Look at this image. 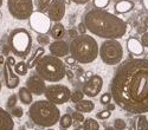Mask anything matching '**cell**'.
<instances>
[{
    "instance_id": "cell-1",
    "label": "cell",
    "mask_w": 148,
    "mask_h": 130,
    "mask_svg": "<svg viewBox=\"0 0 148 130\" xmlns=\"http://www.w3.org/2000/svg\"><path fill=\"white\" fill-rule=\"evenodd\" d=\"M109 91L122 110L134 115L148 112V58H129L121 63Z\"/></svg>"
},
{
    "instance_id": "cell-2",
    "label": "cell",
    "mask_w": 148,
    "mask_h": 130,
    "mask_svg": "<svg viewBox=\"0 0 148 130\" xmlns=\"http://www.w3.org/2000/svg\"><path fill=\"white\" fill-rule=\"evenodd\" d=\"M84 25L89 32L102 39H120L127 32L126 21L108 11L94 8L84 16Z\"/></svg>"
},
{
    "instance_id": "cell-3",
    "label": "cell",
    "mask_w": 148,
    "mask_h": 130,
    "mask_svg": "<svg viewBox=\"0 0 148 130\" xmlns=\"http://www.w3.org/2000/svg\"><path fill=\"white\" fill-rule=\"evenodd\" d=\"M30 120L38 127L51 128L58 123L60 111L58 106L46 99L32 102L29 109Z\"/></svg>"
},
{
    "instance_id": "cell-4",
    "label": "cell",
    "mask_w": 148,
    "mask_h": 130,
    "mask_svg": "<svg viewBox=\"0 0 148 130\" xmlns=\"http://www.w3.org/2000/svg\"><path fill=\"white\" fill-rule=\"evenodd\" d=\"M69 50L71 57L81 64L92 63L98 56L97 42L89 34H81L73 38L69 44Z\"/></svg>"
},
{
    "instance_id": "cell-5",
    "label": "cell",
    "mask_w": 148,
    "mask_h": 130,
    "mask_svg": "<svg viewBox=\"0 0 148 130\" xmlns=\"http://www.w3.org/2000/svg\"><path fill=\"white\" fill-rule=\"evenodd\" d=\"M36 72L45 82L57 83L65 77V64L60 58L52 54H44L36 65Z\"/></svg>"
},
{
    "instance_id": "cell-6",
    "label": "cell",
    "mask_w": 148,
    "mask_h": 130,
    "mask_svg": "<svg viewBox=\"0 0 148 130\" xmlns=\"http://www.w3.org/2000/svg\"><path fill=\"white\" fill-rule=\"evenodd\" d=\"M8 47L17 57H27L32 49L31 33L23 27L12 30L8 35Z\"/></svg>"
},
{
    "instance_id": "cell-7",
    "label": "cell",
    "mask_w": 148,
    "mask_h": 130,
    "mask_svg": "<svg viewBox=\"0 0 148 130\" xmlns=\"http://www.w3.org/2000/svg\"><path fill=\"white\" fill-rule=\"evenodd\" d=\"M98 56L107 65H117L123 58V47L116 39H107L98 47Z\"/></svg>"
},
{
    "instance_id": "cell-8",
    "label": "cell",
    "mask_w": 148,
    "mask_h": 130,
    "mask_svg": "<svg viewBox=\"0 0 148 130\" xmlns=\"http://www.w3.org/2000/svg\"><path fill=\"white\" fill-rule=\"evenodd\" d=\"M33 0H7L10 14L17 20H26L33 13Z\"/></svg>"
},
{
    "instance_id": "cell-9",
    "label": "cell",
    "mask_w": 148,
    "mask_h": 130,
    "mask_svg": "<svg viewBox=\"0 0 148 130\" xmlns=\"http://www.w3.org/2000/svg\"><path fill=\"white\" fill-rule=\"evenodd\" d=\"M43 95H45L46 101L53 103L55 105H60L70 101L71 90L63 84H51L46 86Z\"/></svg>"
},
{
    "instance_id": "cell-10",
    "label": "cell",
    "mask_w": 148,
    "mask_h": 130,
    "mask_svg": "<svg viewBox=\"0 0 148 130\" xmlns=\"http://www.w3.org/2000/svg\"><path fill=\"white\" fill-rule=\"evenodd\" d=\"M29 22H30L31 29L39 34H46L51 26V21L47 18V16H45L44 13H42L39 11L33 12L30 16Z\"/></svg>"
},
{
    "instance_id": "cell-11",
    "label": "cell",
    "mask_w": 148,
    "mask_h": 130,
    "mask_svg": "<svg viewBox=\"0 0 148 130\" xmlns=\"http://www.w3.org/2000/svg\"><path fill=\"white\" fill-rule=\"evenodd\" d=\"M46 11H47V18L50 19V21L60 22V20L64 18L66 11L65 1L64 0H51Z\"/></svg>"
},
{
    "instance_id": "cell-12",
    "label": "cell",
    "mask_w": 148,
    "mask_h": 130,
    "mask_svg": "<svg viewBox=\"0 0 148 130\" xmlns=\"http://www.w3.org/2000/svg\"><path fill=\"white\" fill-rule=\"evenodd\" d=\"M103 88V79L98 75H92L83 85V93L88 97H96Z\"/></svg>"
},
{
    "instance_id": "cell-13",
    "label": "cell",
    "mask_w": 148,
    "mask_h": 130,
    "mask_svg": "<svg viewBox=\"0 0 148 130\" xmlns=\"http://www.w3.org/2000/svg\"><path fill=\"white\" fill-rule=\"evenodd\" d=\"M26 89L36 96H40L44 93L46 85H45V80L38 76V75H32L26 79Z\"/></svg>"
},
{
    "instance_id": "cell-14",
    "label": "cell",
    "mask_w": 148,
    "mask_h": 130,
    "mask_svg": "<svg viewBox=\"0 0 148 130\" xmlns=\"http://www.w3.org/2000/svg\"><path fill=\"white\" fill-rule=\"evenodd\" d=\"M4 79H5L6 88L10 89V90L16 89L20 83L19 76L14 74L13 67H12L10 64H7L6 62L4 63Z\"/></svg>"
},
{
    "instance_id": "cell-15",
    "label": "cell",
    "mask_w": 148,
    "mask_h": 130,
    "mask_svg": "<svg viewBox=\"0 0 148 130\" xmlns=\"http://www.w3.org/2000/svg\"><path fill=\"white\" fill-rule=\"evenodd\" d=\"M49 51L52 56L57 58L66 57L70 53L69 44L65 40H53L52 43L49 44Z\"/></svg>"
},
{
    "instance_id": "cell-16",
    "label": "cell",
    "mask_w": 148,
    "mask_h": 130,
    "mask_svg": "<svg viewBox=\"0 0 148 130\" xmlns=\"http://www.w3.org/2000/svg\"><path fill=\"white\" fill-rule=\"evenodd\" d=\"M14 121L7 110L0 106V130H13Z\"/></svg>"
},
{
    "instance_id": "cell-17",
    "label": "cell",
    "mask_w": 148,
    "mask_h": 130,
    "mask_svg": "<svg viewBox=\"0 0 148 130\" xmlns=\"http://www.w3.org/2000/svg\"><path fill=\"white\" fill-rule=\"evenodd\" d=\"M50 35L53 38V40H63L66 35V30L63 24L60 22H55L53 25L50 26Z\"/></svg>"
},
{
    "instance_id": "cell-18",
    "label": "cell",
    "mask_w": 148,
    "mask_h": 130,
    "mask_svg": "<svg viewBox=\"0 0 148 130\" xmlns=\"http://www.w3.org/2000/svg\"><path fill=\"white\" fill-rule=\"evenodd\" d=\"M127 49L129 53H132L133 56H141L143 53V46L141 45L139 39L134 37H130L127 39Z\"/></svg>"
},
{
    "instance_id": "cell-19",
    "label": "cell",
    "mask_w": 148,
    "mask_h": 130,
    "mask_svg": "<svg viewBox=\"0 0 148 130\" xmlns=\"http://www.w3.org/2000/svg\"><path fill=\"white\" fill-rule=\"evenodd\" d=\"M75 109L82 114H89L95 109V103L90 99H82L75 104Z\"/></svg>"
},
{
    "instance_id": "cell-20",
    "label": "cell",
    "mask_w": 148,
    "mask_h": 130,
    "mask_svg": "<svg viewBox=\"0 0 148 130\" xmlns=\"http://www.w3.org/2000/svg\"><path fill=\"white\" fill-rule=\"evenodd\" d=\"M133 8H134V3L130 1V0H120V1L115 4V12L119 14L127 13Z\"/></svg>"
},
{
    "instance_id": "cell-21",
    "label": "cell",
    "mask_w": 148,
    "mask_h": 130,
    "mask_svg": "<svg viewBox=\"0 0 148 130\" xmlns=\"http://www.w3.org/2000/svg\"><path fill=\"white\" fill-rule=\"evenodd\" d=\"M18 99L24 105H31L33 102V95L26 89V86H23L18 91Z\"/></svg>"
},
{
    "instance_id": "cell-22",
    "label": "cell",
    "mask_w": 148,
    "mask_h": 130,
    "mask_svg": "<svg viewBox=\"0 0 148 130\" xmlns=\"http://www.w3.org/2000/svg\"><path fill=\"white\" fill-rule=\"evenodd\" d=\"M44 54H45V50L43 49L42 46H40V47H38V49H37V50L33 52L32 57L29 59V62L26 63L27 67H29V69H33V67L37 65V63H38V62L40 61V58H42Z\"/></svg>"
},
{
    "instance_id": "cell-23",
    "label": "cell",
    "mask_w": 148,
    "mask_h": 130,
    "mask_svg": "<svg viewBox=\"0 0 148 130\" xmlns=\"http://www.w3.org/2000/svg\"><path fill=\"white\" fill-rule=\"evenodd\" d=\"M83 130H100V124L96 120L89 117L84 118L83 121Z\"/></svg>"
},
{
    "instance_id": "cell-24",
    "label": "cell",
    "mask_w": 148,
    "mask_h": 130,
    "mask_svg": "<svg viewBox=\"0 0 148 130\" xmlns=\"http://www.w3.org/2000/svg\"><path fill=\"white\" fill-rule=\"evenodd\" d=\"M13 71L14 74L18 75V76H26L27 71H29V67L26 65L25 62H19V63H16V65L13 66Z\"/></svg>"
},
{
    "instance_id": "cell-25",
    "label": "cell",
    "mask_w": 148,
    "mask_h": 130,
    "mask_svg": "<svg viewBox=\"0 0 148 130\" xmlns=\"http://www.w3.org/2000/svg\"><path fill=\"white\" fill-rule=\"evenodd\" d=\"M59 125H60V128L62 129H68V128H70L71 125H72V117H71V115H69V114H64L63 116H60L59 117Z\"/></svg>"
},
{
    "instance_id": "cell-26",
    "label": "cell",
    "mask_w": 148,
    "mask_h": 130,
    "mask_svg": "<svg viewBox=\"0 0 148 130\" xmlns=\"http://www.w3.org/2000/svg\"><path fill=\"white\" fill-rule=\"evenodd\" d=\"M136 130H148V118L147 116L139 115L138 120H136Z\"/></svg>"
},
{
    "instance_id": "cell-27",
    "label": "cell",
    "mask_w": 148,
    "mask_h": 130,
    "mask_svg": "<svg viewBox=\"0 0 148 130\" xmlns=\"http://www.w3.org/2000/svg\"><path fill=\"white\" fill-rule=\"evenodd\" d=\"M84 97V93H83V91L82 90H75V91H71V96H70V101L71 102H73V103H78L79 101H82V99H84L83 98Z\"/></svg>"
},
{
    "instance_id": "cell-28",
    "label": "cell",
    "mask_w": 148,
    "mask_h": 130,
    "mask_svg": "<svg viewBox=\"0 0 148 130\" xmlns=\"http://www.w3.org/2000/svg\"><path fill=\"white\" fill-rule=\"evenodd\" d=\"M17 102H18V96L16 93L11 95V96L7 98V102H6V110H11L13 109L14 106H17Z\"/></svg>"
},
{
    "instance_id": "cell-29",
    "label": "cell",
    "mask_w": 148,
    "mask_h": 130,
    "mask_svg": "<svg viewBox=\"0 0 148 130\" xmlns=\"http://www.w3.org/2000/svg\"><path fill=\"white\" fill-rule=\"evenodd\" d=\"M10 115L12 117H16V118H21L24 116V110H23L21 106H18L17 105V106H14L13 109L10 110Z\"/></svg>"
},
{
    "instance_id": "cell-30",
    "label": "cell",
    "mask_w": 148,
    "mask_h": 130,
    "mask_svg": "<svg viewBox=\"0 0 148 130\" xmlns=\"http://www.w3.org/2000/svg\"><path fill=\"white\" fill-rule=\"evenodd\" d=\"M126 127H127L126 121L122 120V118H116V120L114 121V124H113V128L115 130H125Z\"/></svg>"
},
{
    "instance_id": "cell-31",
    "label": "cell",
    "mask_w": 148,
    "mask_h": 130,
    "mask_svg": "<svg viewBox=\"0 0 148 130\" xmlns=\"http://www.w3.org/2000/svg\"><path fill=\"white\" fill-rule=\"evenodd\" d=\"M37 42H38L39 45H42V47L44 45H49V44H50V35H47V34H39V35H37Z\"/></svg>"
},
{
    "instance_id": "cell-32",
    "label": "cell",
    "mask_w": 148,
    "mask_h": 130,
    "mask_svg": "<svg viewBox=\"0 0 148 130\" xmlns=\"http://www.w3.org/2000/svg\"><path fill=\"white\" fill-rule=\"evenodd\" d=\"M110 3V0H94V5L96 8H100V10H103L106 8Z\"/></svg>"
},
{
    "instance_id": "cell-33",
    "label": "cell",
    "mask_w": 148,
    "mask_h": 130,
    "mask_svg": "<svg viewBox=\"0 0 148 130\" xmlns=\"http://www.w3.org/2000/svg\"><path fill=\"white\" fill-rule=\"evenodd\" d=\"M110 102H112V95H110V92H104L102 93V96L100 98V103L103 104V105H107L109 104Z\"/></svg>"
},
{
    "instance_id": "cell-34",
    "label": "cell",
    "mask_w": 148,
    "mask_h": 130,
    "mask_svg": "<svg viewBox=\"0 0 148 130\" xmlns=\"http://www.w3.org/2000/svg\"><path fill=\"white\" fill-rule=\"evenodd\" d=\"M50 3H51V0H37V6H38L39 12L45 11Z\"/></svg>"
},
{
    "instance_id": "cell-35",
    "label": "cell",
    "mask_w": 148,
    "mask_h": 130,
    "mask_svg": "<svg viewBox=\"0 0 148 130\" xmlns=\"http://www.w3.org/2000/svg\"><path fill=\"white\" fill-rule=\"evenodd\" d=\"M71 117H72V121H75L77 123H83V121H84V115L82 112H78V111L72 112Z\"/></svg>"
},
{
    "instance_id": "cell-36",
    "label": "cell",
    "mask_w": 148,
    "mask_h": 130,
    "mask_svg": "<svg viewBox=\"0 0 148 130\" xmlns=\"http://www.w3.org/2000/svg\"><path fill=\"white\" fill-rule=\"evenodd\" d=\"M110 116H112V111H109V110H102L96 115L98 120H108Z\"/></svg>"
},
{
    "instance_id": "cell-37",
    "label": "cell",
    "mask_w": 148,
    "mask_h": 130,
    "mask_svg": "<svg viewBox=\"0 0 148 130\" xmlns=\"http://www.w3.org/2000/svg\"><path fill=\"white\" fill-rule=\"evenodd\" d=\"M141 45L143 47H148V31H146L145 33H142L141 35Z\"/></svg>"
},
{
    "instance_id": "cell-38",
    "label": "cell",
    "mask_w": 148,
    "mask_h": 130,
    "mask_svg": "<svg viewBox=\"0 0 148 130\" xmlns=\"http://www.w3.org/2000/svg\"><path fill=\"white\" fill-rule=\"evenodd\" d=\"M87 27H85V25H84V22L82 21V22H79L78 24V27H77V32L78 33H81V34H87Z\"/></svg>"
},
{
    "instance_id": "cell-39",
    "label": "cell",
    "mask_w": 148,
    "mask_h": 130,
    "mask_svg": "<svg viewBox=\"0 0 148 130\" xmlns=\"http://www.w3.org/2000/svg\"><path fill=\"white\" fill-rule=\"evenodd\" d=\"M66 34L69 35V37L71 38V40H72L73 38H76L77 35H78V32H77V30H75V29H70V30L66 31Z\"/></svg>"
},
{
    "instance_id": "cell-40",
    "label": "cell",
    "mask_w": 148,
    "mask_h": 130,
    "mask_svg": "<svg viewBox=\"0 0 148 130\" xmlns=\"http://www.w3.org/2000/svg\"><path fill=\"white\" fill-rule=\"evenodd\" d=\"M65 63L72 66V65H76V63H77V62H76L75 59H73L71 56H66V57H65Z\"/></svg>"
},
{
    "instance_id": "cell-41",
    "label": "cell",
    "mask_w": 148,
    "mask_h": 130,
    "mask_svg": "<svg viewBox=\"0 0 148 130\" xmlns=\"http://www.w3.org/2000/svg\"><path fill=\"white\" fill-rule=\"evenodd\" d=\"M6 63H7V64H10L12 67H13V66L16 65V59H14V57H12V56L7 57V59H6Z\"/></svg>"
},
{
    "instance_id": "cell-42",
    "label": "cell",
    "mask_w": 148,
    "mask_h": 130,
    "mask_svg": "<svg viewBox=\"0 0 148 130\" xmlns=\"http://www.w3.org/2000/svg\"><path fill=\"white\" fill-rule=\"evenodd\" d=\"M71 1H73L75 4H78V5H84V4L89 3L90 0H71Z\"/></svg>"
},
{
    "instance_id": "cell-43",
    "label": "cell",
    "mask_w": 148,
    "mask_h": 130,
    "mask_svg": "<svg viewBox=\"0 0 148 130\" xmlns=\"http://www.w3.org/2000/svg\"><path fill=\"white\" fill-rule=\"evenodd\" d=\"M106 110H109V111H114V110H115V104H112V103L107 104V109H106Z\"/></svg>"
},
{
    "instance_id": "cell-44",
    "label": "cell",
    "mask_w": 148,
    "mask_h": 130,
    "mask_svg": "<svg viewBox=\"0 0 148 130\" xmlns=\"http://www.w3.org/2000/svg\"><path fill=\"white\" fill-rule=\"evenodd\" d=\"M73 76H75V75H73L72 71H66V72H65V77H68L69 79H72Z\"/></svg>"
},
{
    "instance_id": "cell-45",
    "label": "cell",
    "mask_w": 148,
    "mask_h": 130,
    "mask_svg": "<svg viewBox=\"0 0 148 130\" xmlns=\"http://www.w3.org/2000/svg\"><path fill=\"white\" fill-rule=\"evenodd\" d=\"M143 26L146 27V30H148V16H146L143 19Z\"/></svg>"
},
{
    "instance_id": "cell-46",
    "label": "cell",
    "mask_w": 148,
    "mask_h": 130,
    "mask_svg": "<svg viewBox=\"0 0 148 130\" xmlns=\"http://www.w3.org/2000/svg\"><path fill=\"white\" fill-rule=\"evenodd\" d=\"M138 32L139 33H145L146 32V27L145 26H139L138 27Z\"/></svg>"
},
{
    "instance_id": "cell-47",
    "label": "cell",
    "mask_w": 148,
    "mask_h": 130,
    "mask_svg": "<svg viewBox=\"0 0 148 130\" xmlns=\"http://www.w3.org/2000/svg\"><path fill=\"white\" fill-rule=\"evenodd\" d=\"M142 5H143V7L148 11V0H142Z\"/></svg>"
},
{
    "instance_id": "cell-48",
    "label": "cell",
    "mask_w": 148,
    "mask_h": 130,
    "mask_svg": "<svg viewBox=\"0 0 148 130\" xmlns=\"http://www.w3.org/2000/svg\"><path fill=\"white\" fill-rule=\"evenodd\" d=\"M85 77H87L88 79L91 78V77H92V72H91V71H88V72H85Z\"/></svg>"
},
{
    "instance_id": "cell-49",
    "label": "cell",
    "mask_w": 148,
    "mask_h": 130,
    "mask_svg": "<svg viewBox=\"0 0 148 130\" xmlns=\"http://www.w3.org/2000/svg\"><path fill=\"white\" fill-rule=\"evenodd\" d=\"M70 24H75V21H76V17L75 16H71V18H70Z\"/></svg>"
},
{
    "instance_id": "cell-50",
    "label": "cell",
    "mask_w": 148,
    "mask_h": 130,
    "mask_svg": "<svg viewBox=\"0 0 148 130\" xmlns=\"http://www.w3.org/2000/svg\"><path fill=\"white\" fill-rule=\"evenodd\" d=\"M0 64H4V57L0 56Z\"/></svg>"
},
{
    "instance_id": "cell-51",
    "label": "cell",
    "mask_w": 148,
    "mask_h": 130,
    "mask_svg": "<svg viewBox=\"0 0 148 130\" xmlns=\"http://www.w3.org/2000/svg\"><path fill=\"white\" fill-rule=\"evenodd\" d=\"M106 130H115V129H114L113 127H107V128H106Z\"/></svg>"
},
{
    "instance_id": "cell-52",
    "label": "cell",
    "mask_w": 148,
    "mask_h": 130,
    "mask_svg": "<svg viewBox=\"0 0 148 130\" xmlns=\"http://www.w3.org/2000/svg\"><path fill=\"white\" fill-rule=\"evenodd\" d=\"M3 3H4V0H0V7L3 6Z\"/></svg>"
},
{
    "instance_id": "cell-53",
    "label": "cell",
    "mask_w": 148,
    "mask_h": 130,
    "mask_svg": "<svg viewBox=\"0 0 148 130\" xmlns=\"http://www.w3.org/2000/svg\"><path fill=\"white\" fill-rule=\"evenodd\" d=\"M18 130H27V129H25V128H20V129H18Z\"/></svg>"
},
{
    "instance_id": "cell-54",
    "label": "cell",
    "mask_w": 148,
    "mask_h": 130,
    "mask_svg": "<svg viewBox=\"0 0 148 130\" xmlns=\"http://www.w3.org/2000/svg\"><path fill=\"white\" fill-rule=\"evenodd\" d=\"M1 17H3V14H1V12H0V20H1Z\"/></svg>"
},
{
    "instance_id": "cell-55",
    "label": "cell",
    "mask_w": 148,
    "mask_h": 130,
    "mask_svg": "<svg viewBox=\"0 0 148 130\" xmlns=\"http://www.w3.org/2000/svg\"><path fill=\"white\" fill-rule=\"evenodd\" d=\"M46 130H55V129H52V128H49V129H46Z\"/></svg>"
},
{
    "instance_id": "cell-56",
    "label": "cell",
    "mask_w": 148,
    "mask_h": 130,
    "mask_svg": "<svg viewBox=\"0 0 148 130\" xmlns=\"http://www.w3.org/2000/svg\"><path fill=\"white\" fill-rule=\"evenodd\" d=\"M0 91H1V82H0Z\"/></svg>"
},
{
    "instance_id": "cell-57",
    "label": "cell",
    "mask_w": 148,
    "mask_h": 130,
    "mask_svg": "<svg viewBox=\"0 0 148 130\" xmlns=\"http://www.w3.org/2000/svg\"><path fill=\"white\" fill-rule=\"evenodd\" d=\"M75 130H82V129H79V128H77V129H75Z\"/></svg>"
},
{
    "instance_id": "cell-58",
    "label": "cell",
    "mask_w": 148,
    "mask_h": 130,
    "mask_svg": "<svg viewBox=\"0 0 148 130\" xmlns=\"http://www.w3.org/2000/svg\"><path fill=\"white\" fill-rule=\"evenodd\" d=\"M62 130H66V129H62Z\"/></svg>"
}]
</instances>
